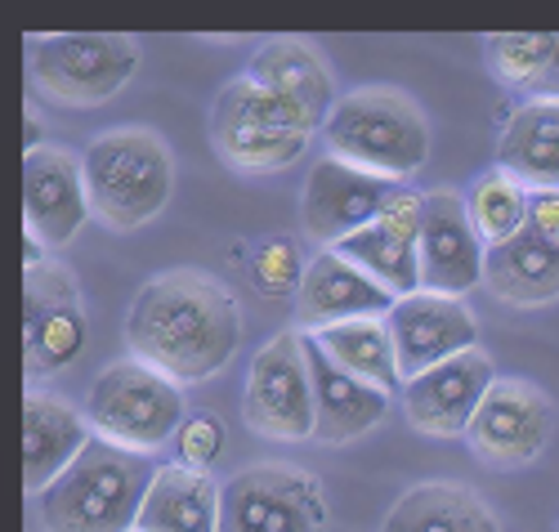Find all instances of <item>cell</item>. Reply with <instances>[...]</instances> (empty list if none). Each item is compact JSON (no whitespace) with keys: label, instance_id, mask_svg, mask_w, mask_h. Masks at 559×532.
I'll use <instances>...</instances> for the list:
<instances>
[{"label":"cell","instance_id":"cell-29","mask_svg":"<svg viewBox=\"0 0 559 532\" xmlns=\"http://www.w3.org/2000/svg\"><path fill=\"white\" fill-rule=\"evenodd\" d=\"M175 448H179V461H183V465L198 470V474H206V470L219 461V452H224V425H219L211 412H193L189 421L179 425Z\"/></svg>","mask_w":559,"mask_h":532},{"label":"cell","instance_id":"cell-18","mask_svg":"<svg viewBox=\"0 0 559 532\" xmlns=\"http://www.w3.org/2000/svg\"><path fill=\"white\" fill-rule=\"evenodd\" d=\"M497 385L492 376V358L471 350L461 358H448L439 367H430L426 376H416L403 385V403L407 416L421 434H435V439H452V434H465L479 412V403L488 399V390Z\"/></svg>","mask_w":559,"mask_h":532},{"label":"cell","instance_id":"cell-11","mask_svg":"<svg viewBox=\"0 0 559 532\" xmlns=\"http://www.w3.org/2000/svg\"><path fill=\"white\" fill-rule=\"evenodd\" d=\"M484 282L492 296L524 309L559 296V192H533L528 224L501 247H488Z\"/></svg>","mask_w":559,"mask_h":532},{"label":"cell","instance_id":"cell-8","mask_svg":"<svg viewBox=\"0 0 559 532\" xmlns=\"http://www.w3.org/2000/svg\"><path fill=\"white\" fill-rule=\"evenodd\" d=\"M322 519L318 478L296 465H251L219 488V532H318Z\"/></svg>","mask_w":559,"mask_h":532},{"label":"cell","instance_id":"cell-5","mask_svg":"<svg viewBox=\"0 0 559 532\" xmlns=\"http://www.w3.org/2000/svg\"><path fill=\"white\" fill-rule=\"evenodd\" d=\"M309 134L313 126L305 121V113L269 94L264 85H255L251 76L228 81L215 94L211 139L233 170H247V175L283 170L305 153Z\"/></svg>","mask_w":559,"mask_h":532},{"label":"cell","instance_id":"cell-30","mask_svg":"<svg viewBox=\"0 0 559 532\" xmlns=\"http://www.w3.org/2000/svg\"><path fill=\"white\" fill-rule=\"evenodd\" d=\"M255 282L269 296H283L296 282H305V269L296 264V251L287 247V241H264V247L255 251Z\"/></svg>","mask_w":559,"mask_h":532},{"label":"cell","instance_id":"cell-1","mask_svg":"<svg viewBox=\"0 0 559 532\" xmlns=\"http://www.w3.org/2000/svg\"><path fill=\"white\" fill-rule=\"evenodd\" d=\"M126 341L139 363L170 376L175 385H193L228 367L242 341V309L215 277L179 269L153 277L134 296Z\"/></svg>","mask_w":559,"mask_h":532},{"label":"cell","instance_id":"cell-26","mask_svg":"<svg viewBox=\"0 0 559 532\" xmlns=\"http://www.w3.org/2000/svg\"><path fill=\"white\" fill-rule=\"evenodd\" d=\"M318 345L328 350V358L336 367H345L349 376L377 385V390H394L403 385L399 376V350H394V335L385 322L377 318H358V322H341V327H328V331H313Z\"/></svg>","mask_w":559,"mask_h":532},{"label":"cell","instance_id":"cell-17","mask_svg":"<svg viewBox=\"0 0 559 532\" xmlns=\"http://www.w3.org/2000/svg\"><path fill=\"white\" fill-rule=\"evenodd\" d=\"M23 220L40 247H68L90 220L85 170L63 149H27L23 157Z\"/></svg>","mask_w":559,"mask_h":532},{"label":"cell","instance_id":"cell-12","mask_svg":"<svg viewBox=\"0 0 559 532\" xmlns=\"http://www.w3.org/2000/svg\"><path fill=\"white\" fill-rule=\"evenodd\" d=\"M421 211H426V198L399 192L367 228H358L332 251L354 269H362L377 286H385L394 300L416 296L421 292Z\"/></svg>","mask_w":559,"mask_h":532},{"label":"cell","instance_id":"cell-14","mask_svg":"<svg viewBox=\"0 0 559 532\" xmlns=\"http://www.w3.org/2000/svg\"><path fill=\"white\" fill-rule=\"evenodd\" d=\"M390 335H394V350H399V376L403 385L426 376L430 367L471 354L479 341V327L471 318L456 296H435V292H416L403 296L390 318H385Z\"/></svg>","mask_w":559,"mask_h":532},{"label":"cell","instance_id":"cell-15","mask_svg":"<svg viewBox=\"0 0 559 532\" xmlns=\"http://www.w3.org/2000/svg\"><path fill=\"white\" fill-rule=\"evenodd\" d=\"M550 403L528 380H497L479 403L465 439L488 465H528L550 444Z\"/></svg>","mask_w":559,"mask_h":532},{"label":"cell","instance_id":"cell-9","mask_svg":"<svg viewBox=\"0 0 559 532\" xmlns=\"http://www.w3.org/2000/svg\"><path fill=\"white\" fill-rule=\"evenodd\" d=\"M242 416L251 429L269 434V439H309L318 429L313 376H309L300 331H277L269 345H260L247 376Z\"/></svg>","mask_w":559,"mask_h":532},{"label":"cell","instance_id":"cell-24","mask_svg":"<svg viewBox=\"0 0 559 532\" xmlns=\"http://www.w3.org/2000/svg\"><path fill=\"white\" fill-rule=\"evenodd\" d=\"M134 532H219V488L189 465L157 470Z\"/></svg>","mask_w":559,"mask_h":532},{"label":"cell","instance_id":"cell-20","mask_svg":"<svg viewBox=\"0 0 559 532\" xmlns=\"http://www.w3.org/2000/svg\"><path fill=\"white\" fill-rule=\"evenodd\" d=\"M305 358H309V376H313V416H318L313 434L322 444H349L358 434H367L371 425L385 421L390 394L349 376L345 367H336L328 358V350L318 345L313 331L305 335Z\"/></svg>","mask_w":559,"mask_h":532},{"label":"cell","instance_id":"cell-19","mask_svg":"<svg viewBox=\"0 0 559 532\" xmlns=\"http://www.w3.org/2000/svg\"><path fill=\"white\" fill-rule=\"evenodd\" d=\"M394 305L399 300L385 292V286H377L362 269H354L336 251L313 256V264L305 269L300 292H296V314L313 331H328V327H341V322H358V318H377V314L390 318Z\"/></svg>","mask_w":559,"mask_h":532},{"label":"cell","instance_id":"cell-2","mask_svg":"<svg viewBox=\"0 0 559 532\" xmlns=\"http://www.w3.org/2000/svg\"><path fill=\"white\" fill-rule=\"evenodd\" d=\"M153 478L157 465L144 452L117 448L95 434L85 452L36 497L40 523L45 532H134Z\"/></svg>","mask_w":559,"mask_h":532},{"label":"cell","instance_id":"cell-22","mask_svg":"<svg viewBox=\"0 0 559 532\" xmlns=\"http://www.w3.org/2000/svg\"><path fill=\"white\" fill-rule=\"evenodd\" d=\"M85 444H90V429L68 403H59L50 394H27V403H23V483H27V493L40 497L85 452Z\"/></svg>","mask_w":559,"mask_h":532},{"label":"cell","instance_id":"cell-21","mask_svg":"<svg viewBox=\"0 0 559 532\" xmlns=\"http://www.w3.org/2000/svg\"><path fill=\"white\" fill-rule=\"evenodd\" d=\"M247 76L255 85H264L269 94H277V99H287L292 108H300L313 130L328 126V117L341 104L328 63H322V55L309 50L305 40H264L247 68Z\"/></svg>","mask_w":559,"mask_h":532},{"label":"cell","instance_id":"cell-3","mask_svg":"<svg viewBox=\"0 0 559 532\" xmlns=\"http://www.w3.org/2000/svg\"><path fill=\"white\" fill-rule=\"evenodd\" d=\"M322 139H328L332 157L381 179L416 175L430 157V130L421 108L407 94L381 85L345 94L322 126Z\"/></svg>","mask_w":559,"mask_h":532},{"label":"cell","instance_id":"cell-10","mask_svg":"<svg viewBox=\"0 0 559 532\" xmlns=\"http://www.w3.org/2000/svg\"><path fill=\"white\" fill-rule=\"evenodd\" d=\"M27 314H23V358L27 376L45 380L68 371L85 350L81 292L63 264L40 260L27 269Z\"/></svg>","mask_w":559,"mask_h":532},{"label":"cell","instance_id":"cell-7","mask_svg":"<svg viewBox=\"0 0 559 532\" xmlns=\"http://www.w3.org/2000/svg\"><path fill=\"white\" fill-rule=\"evenodd\" d=\"M139 45L121 32H59L32 40V81L68 108H99L134 76Z\"/></svg>","mask_w":559,"mask_h":532},{"label":"cell","instance_id":"cell-16","mask_svg":"<svg viewBox=\"0 0 559 532\" xmlns=\"http://www.w3.org/2000/svg\"><path fill=\"white\" fill-rule=\"evenodd\" d=\"M488 247L471 224V206L456 192H430L421 211V292L465 296L484 282Z\"/></svg>","mask_w":559,"mask_h":532},{"label":"cell","instance_id":"cell-28","mask_svg":"<svg viewBox=\"0 0 559 532\" xmlns=\"http://www.w3.org/2000/svg\"><path fill=\"white\" fill-rule=\"evenodd\" d=\"M559 55V36L555 32H501V36H488V63L501 81L510 85H537L546 76V68L555 63Z\"/></svg>","mask_w":559,"mask_h":532},{"label":"cell","instance_id":"cell-31","mask_svg":"<svg viewBox=\"0 0 559 532\" xmlns=\"http://www.w3.org/2000/svg\"><path fill=\"white\" fill-rule=\"evenodd\" d=\"M528 94H542L546 104H559V55H555V63L546 68V76H542V81H537Z\"/></svg>","mask_w":559,"mask_h":532},{"label":"cell","instance_id":"cell-27","mask_svg":"<svg viewBox=\"0 0 559 532\" xmlns=\"http://www.w3.org/2000/svg\"><path fill=\"white\" fill-rule=\"evenodd\" d=\"M465 206H471V224H475L484 247H501V241H510L528 224L533 192L520 179H510L506 170H488V175L475 179Z\"/></svg>","mask_w":559,"mask_h":532},{"label":"cell","instance_id":"cell-23","mask_svg":"<svg viewBox=\"0 0 559 532\" xmlns=\"http://www.w3.org/2000/svg\"><path fill=\"white\" fill-rule=\"evenodd\" d=\"M497 170L520 179L528 192H559V104L533 99L506 121Z\"/></svg>","mask_w":559,"mask_h":532},{"label":"cell","instance_id":"cell-25","mask_svg":"<svg viewBox=\"0 0 559 532\" xmlns=\"http://www.w3.org/2000/svg\"><path fill=\"white\" fill-rule=\"evenodd\" d=\"M381 532H501V523L456 483H421L394 501Z\"/></svg>","mask_w":559,"mask_h":532},{"label":"cell","instance_id":"cell-13","mask_svg":"<svg viewBox=\"0 0 559 532\" xmlns=\"http://www.w3.org/2000/svg\"><path fill=\"white\" fill-rule=\"evenodd\" d=\"M394 198V179L367 175L341 157H322L305 179V228L313 241H328L332 251L358 228H367Z\"/></svg>","mask_w":559,"mask_h":532},{"label":"cell","instance_id":"cell-6","mask_svg":"<svg viewBox=\"0 0 559 532\" xmlns=\"http://www.w3.org/2000/svg\"><path fill=\"white\" fill-rule=\"evenodd\" d=\"M85 416L99 429V439L130 448V452H153V448L170 444L179 434V425L189 421L183 416L179 385L139 358L112 363L95 380Z\"/></svg>","mask_w":559,"mask_h":532},{"label":"cell","instance_id":"cell-4","mask_svg":"<svg viewBox=\"0 0 559 532\" xmlns=\"http://www.w3.org/2000/svg\"><path fill=\"white\" fill-rule=\"evenodd\" d=\"M90 211L112 228H139L170 202L175 162L153 130H108L81 157Z\"/></svg>","mask_w":559,"mask_h":532}]
</instances>
